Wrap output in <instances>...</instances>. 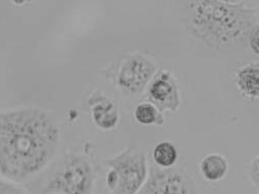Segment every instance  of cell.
I'll list each match as a JSON object with an SVG mask.
<instances>
[{"label":"cell","instance_id":"obj_1","mask_svg":"<svg viewBox=\"0 0 259 194\" xmlns=\"http://www.w3.org/2000/svg\"><path fill=\"white\" fill-rule=\"evenodd\" d=\"M60 145L55 118L44 108L0 110V175L23 183L38 175Z\"/></svg>","mask_w":259,"mask_h":194},{"label":"cell","instance_id":"obj_2","mask_svg":"<svg viewBox=\"0 0 259 194\" xmlns=\"http://www.w3.org/2000/svg\"><path fill=\"white\" fill-rule=\"evenodd\" d=\"M185 22L189 32L209 47L219 51L237 50L248 44L257 24V13L243 3L189 2Z\"/></svg>","mask_w":259,"mask_h":194},{"label":"cell","instance_id":"obj_3","mask_svg":"<svg viewBox=\"0 0 259 194\" xmlns=\"http://www.w3.org/2000/svg\"><path fill=\"white\" fill-rule=\"evenodd\" d=\"M107 189L111 194H138L148 175V161L143 151L127 148L107 160Z\"/></svg>","mask_w":259,"mask_h":194},{"label":"cell","instance_id":"obj_4","mask_svg":"<svg viewBox=\"0 0 259 194\" xmlns=\"http://www.w3.org/2000/svg\"><path fill=\"white\" fill-rule=\"evenodd\" d=\"M95 170L82 154H71L46 182L42 194H93Z\"/></svg>","mask_w":259,"mask_h":194},{"label":"cell","instance_id":"obj_5","mask_svg":"<svg viewBox=\"0 0 259 194\" xmlns=\"http://www.w3.org/2000/svg\"><path fill=\"white\" fill-rule=\"evenodd\" d=\"M138 194H198L194 181L180 168L161 169L153 165Z\"/></svg>","mask_w":259,"mask_h":194},{"label":"cell","instance_id":"obj_6","mask_svg":"<svg viewBox=\"0 0 259 194\" xmlns=\"http://www.w3.org/2000/svg\"><path fill=\"white\" fill-rule=\"evenodd\" d=\"M157 72L155 62L143 54L136 53L123 61L118 71L117 85L125 93H143Z\"/></svg>","mask_w":259,"mask_h":194},{"label":"cell","instance_id":"obj_7","mask_svg":"<svg viewBox=\"0 0 259 194\" xmlns=\"http://www.w3.org/2000/svg\"><path fill=\"white\" fill-rule=\"evenodd\" d=\"M149 102L158 108L159 112H177L181 104L178 82L168 69H160L155 73L147 87Z\"/></svg>","mask_w":259,"mask_h":194},{"label":"cell","instance_id":"obj_8","mask_svg":"<svg viewBox=\"0 0 259 194\" xmlns=\"http://www.w3.org/2000/svg\"><path fill=\"white\" fill-rule=\"evenodd\" d=\"M91 116L94 124L102 130H111L119 122V112L116 105L103 95H94L89 99Z\"/></svg>","mask_w":259,"mask_h":194},{"label":"cell","instance_id":"obj_9","mask_svg":"<svg viewBox=\"0 0 259 194\" xmlns=\"http://www.w3.org/2000/svg\"><path fill=\"white\" fill-rule=\"evenodd\" d=\"M241 93L251 98H259V62L241 67L236 75Z\"/></svg>","mask_w":259,"mask_h":194},{"label":"cell","instance_id":"obj_10","mask_svg":"<svg viewBox=\"0 0 259 194\" xmlns=\"http://www.w3.org/2000/svg\"><path fill=\"white\" fill-rule=\"evenodd\" d=\"M228 172V163L224 156L212 153L206 155L200 163V173L209 182H218L222 180Z\"/></svg>","mask_w":259,"mask_h":194},{"label":"cell","instance_id":"obj_11","mask_svg":"<svg viewBox=\"0 0 259 194\" xmlns=\"http://www.w3.org/2000/svg\"><path fill=\"white\" fill-rule=\"evenodd\" d=\"M179 158V152L176 146L170 142H161L156 145L153 151L155 164L161 169H169L176 164Z\"/></svg>","mask_w":259,"mask_h":194},{"label":"cell","instance_id":"obj_12","mask_svg":"<svg viewBox=\"0 0 259 194\" xmlns=\"http://www.w3.org/2000/svg\"><path fill=\"white\" fill-rule=\"evenodd\" d=\"M135 119L142 125L162 126L164 118L158 108L151 102H142L135 108Z\"/></svg>","mask_w":259,"mask_h":194},{"label":"cell","instance_id":"obj_13","mask_svg":"<svg viewBox=\"0 0 259 194\" xmlns=\"http://www.w3.org/2000/svg\"><path fill=\"white\" fill-rule=\"evenodd\" d=\"M0 194H30L27 189L11 181L0 180Z\"/></svg>","mask_w":259,"mask_h":194},{"label":"cell","instance_id":"obj_14","mask_svg":"<svg viewBox=\"0 0 259 194\" xmlns=\"http://www.w3.org/2000/svg\"><path fill=\"white\" fill-rule=\"evenodd\" d=\"M248 44L251 50L259 56V24H256L254 26V28L252 29L249 35Z\"/></svg>","mask_w":259,"mask_h":194},{"label":"cell","instance_id":"obj_15","mask_svg":"<svg viewBox=\"0 0 259 194\" xmlns=\"http://www.w3.org/2000/svg\"><path fill=\"white\" fill-rule=\"evenodd\" d=\"M250 179L253 182V184L259 189V155H257L251 165H250V171H249Z\"/></svg>","mask_w":259,"mask_h":194}]
</instances>
